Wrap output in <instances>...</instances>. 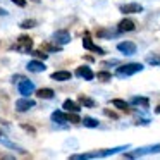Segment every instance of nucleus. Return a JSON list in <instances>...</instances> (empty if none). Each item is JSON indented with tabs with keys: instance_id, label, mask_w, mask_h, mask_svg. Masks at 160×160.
I'll return each mask as SVG.
<instances>
[{
	"instance_id": "8",
	"label": "nucleus",
	"mask_w": 160,
	"mask_h": 160,
	"mask_svg": "<svg viewBox=\"0 0 160 160\" xmlns=\"http://www.w3.org/2000/svg\"><path fill=\"white\" fill-rule=\"evenodd\" d=\"M76 76L83 78V79H86V81H91L95 78V72L88 66H81V67H78V69H76Z\"/></svg>"
},
{
	"instance_id": "14",
	"label": "nucleus",
	"mask_w": 160,
	"mask_h": 160,
	"mask_svg": "<svg viewBox=\"0 0 160 160\" xmlns=\"http://www.w3.org/2000/svg\"><path fill=\"white\" fill-rule=\"evenodd\" d=\"M36 97L45 98V100H50V98L55 97V93H53V90H50V88H40V90L36 91Z\"/></svg>"
},
{
	"instance_id": "7",
	"label": "nucleus",
	"mask_w": 160,
	"mask_h": 160,
	"mask_svg": "<svg viewBox=\"0 0 160 160\" xmlns=\"http://www.w3.org/2000/svg\"><path fill=\"white\" fill-rule=\"evenodd\" d=\"M53 40H55L59 45H66V43H69L71 42V35L66 31V29H60V31H55L53 33V36H52Z\"/></svg>"
},
{
	"instance_id": "21",
	"label": "nucleus",
	"mask_w": 160,
	"mask_h": 160,
	"mask_svg": "<svg viewBox=\"0 0 160 160\" xmlns=\"http://www.w3.org/2000/svg\"><path fill=\"white\" fill-rule=\"evenodd\" d=\"M83 124L86 126V128H98L100 122H98L97 119H93V117H84L83 119Z\"/></svg>"
},
{
	"instance_id": "17",
	"label": "nucleus",
	"mask_w": 160,
	"mask_h": 160,
	"mask_svg": "<svg viewBox=\"0 0 160 160\" xmlns=\"http://www.w3.org/2000/svg\"><path fill=\"white\" fill-rule=\"evenodd\" d=\"M52 121L57 122V124H64V122H67V119H66V114L62 110H55L52 114Z\"/></svg>"
},
{
	"instance_id": "27",
	"label": "nucleus",
	"mask_w": 160,
	"mask_h": 160,
	"mask_svg": "<svg viewBox=\"0 0 160 160\" xmlns=\"http://www.w3.org/2000/svg\"><path fill=\"white\" fill-rule=\"evenodd\" d=\"M103 114L107 115V117H112V119H117V117H119V115L115 114V112H110L108 108H107V110H103Z\"/></svg>"
},
{
	"instance_id": "6",
	"label": "nucleus",
	"mask_w": 160,
	"mask_h": 160,
	"mask_svg": "<svg viewBox=\"0 0 160 160\" xmlns=\"http://www.w3.org/2000/svg\"><path fill=\"white\" fill-rule=\"evenodd\" d=\"M117 28H119V29H117L119 33H128V31H134V29H136V24H134V21H132V19H128V18H126V19H122V21L117 24Z\"/></svg>"
},
{
	"instance_id": "11",
	"label": "nucleus",
	"mask_w": 160,
	"mask_h": 160,
	"mask_svg": "<svg viewBox=\"0 0 160 160\" xmlns=\"http://www.w3.org/2000/svg\"><path fill=\"white\" fill-rule=\"evenodd\" d=\"M143 7L139 4H126L121 7V12L122 14H134V12H141Z\"/></svg>"
},
{
	"instance_id": "12",
	"label": "nucleus",
	"mask_w": 160,
	"mask_h": 160,
	"mask_svg": "<svg viewBox=\"0 0 160 160\" xmlns=\"http://www.w3.org/2000/svg\"><path fill=\"white\" fill-rule=\"evenodd\" d=\"M28 71H31V72H43L45 71V66H43V62H40V60H31V62H28Z\"/></svg>"
},
{
	"instance_id": "19",
	"label": "nucleus",
	"mask_w": 160,
	"mask_h": 160,
	"mask_svg": "<svg viewBox=\"0 0 160 160\" xmlns=\"http://www.w3.org/2000/svg\"><path fill=\"white\" fill-rule=\"evenodd\" d=\"M97 78H98L100 83H108V81L112 79V74L108 72V71H100V72L97 74Z\"/></svg>"
},
{
	"instance_id": "16",
	"label": "nucleus",
	"mask_w": 160,
	"mask_h": 160,
	"mask_svg": "<svg viewBox=\"0 0 160 160\" xmlns=\"http://www.w3.org/2000/svg\"><path fill=\"white\" fill-rule=\"evenodd\" d=\"M62 107H64V110H69V112H79L81 110L79 103H76V102H72V100H66L62 103Z\"/></svg>"
},
{
	"instance_id": "5",
	"label": "nucleus",
	"mask_w": 160,
	"mask_h": 160,
	"mask_svg": "<svg viewBox=\"0 0 160 160\" xmlns=\"http://www.w3.org/2000/svg\"><path fill=\"white\" fill-rule=\"evenodd\" d=\"M18 88H19V93H21L22 97H29V95L35 91V84H33L29 79H22Z\"/></svg>"
},
{
	"instance_id": "18",
	"label": "nucleus",
	"mask_w": 160,
	"mask_h": 160,
	"mask_svg": "<svg viewBox=\"0 0 160 160\" xmlns=\"http://www.w3.org/2000/svg\"><path fill=\"white\" fill-rule=\"evenodd\" d=\"M78 102H79L81 105H84V107H95V105H97V102L95 100H91L90 97H84V95H81V97H78Z\"/></svg>"
},
{
	"instance_id": "20",
	"label": "nucleus",
	"mask_w": 160,
	"mask_h": 160,
	"mask_svg": "<svg viewBox=\"0 0 160 160\" xmlns=\"http://www.w3.org/2000/svg\"><path fill=\"white\" fill-rule=\"evenodd\" d=\"M131 102H132V105H141V107H148L150 105V100L145 97H134Z\"/></svg>"
},
{
	"instance_id": "30",
	"label": "nucleus",
	"mask_w": 160,
	"mask_h": 160,
	"mask_svg": "<svg viewBox=\"0 0 160 160\" xmlns=\"http://www.w3.org/2000/svg\"><path fill=\"white\" fill-rule=\"evenodd\" d=\"M155 112H157V114H160V103H158V105H157V108H155Z\"/></svg>"
},
{
	"instance_id": "25",
	"label": "nucleus",
	"mask_w": 160,
	"mask_h": 160,
	"mask_svg": "<svg viewBox=\"0 0 160 160\" xmlns=\"http://www.w3.org/2000/svg\"><path fill=\"white\" fill-rule=\"evenodd\" d=\"M43 48H45V50H50V52H57V50H60V47L52 45V43H43Z\"/></svg>"
},
{
	"instance_id": "4",
	"label": "nucleus",
	"mask_w": 160,
	"mask_h": 160,
	"mask_svg": "<svg viewBox=\"0 0 160 160\" xmlns=\"http://www.w3.org/2000/svg\"><path fill=\"white\" fill-rule=\"evenodd\" d=\"M33 107H35V100H29V98H26V97L19 98V100L16 102V110L18 112H26Z\"/></svg>"
},
{
	"instance_id": "23",
	"label": "nucleus",
	"mask_w": 160,
	"mask_h": 160,
	"mask_svg": "<svg viewBox=\"0 0 160 160\" xmlns=\"http://www.w3.org/2000/svg\"><path fill=\"white\" fill-rule=\"evenodd\" d=\"M146 62L152 64V66H160V55H148Z\"/></svg>"
},
{
	"instance_id": "28",
	"label": "nucleus",
	"mask_w": 160,
	"mask_h": 160,
	"mask_svg": "<svg viewBox=\"0 0 160 160\" xmlns=\"http://www.w3.org/2000/svg\"><path fill=\"white\" fill-rule=\"evenodd\" d=\"M12 2H14L16 5H19V7H24L26 5V0H12Z\"/></svg>"
},
{
	"instance_id": "13",
	"label": "nucleus",
	"mask_w": 160,
	"mask_h": 160,
	"mask_svg": "<svg viewBox=\"0 0 160 160\" xmlns=\"http://www.w3.org/2000/svg\"><path fill=\"white\" fill-rule=\"evenodd\" d=\"M112 105H114V107H117L119 110L126 112V114H129V112H131L129 103H128V102H124V100H121V98H115V100H112Z\"/></svg>"
},
{
	"instance_id": "29",
	"label": "nucleus",
	"mask_w": 160,
	"mask_h": 160,
	"mask_svg": "<svg viewBox=\"0 0 160 160\" xmlns=\"http://www.w3.org/2000/svg\"><path fill=\"white\" fill-rule=\"evenodd\" d=\"M0 16H7V11H5V9H2V7H0Z\"/></svg>"
},
{
	"instance_id": "24",
	"label": "nucleus",
	"mask_w": 160,
	"mask_h": 160,
	"mask_svg": "<svg viewBox=\"0 0 160 160\" xmlns=\"http://www.w3.org/2000/svg\"><path fill=\"white\" fill-rule=\"evenodd\" d=\"M36 26V21L35 19H28V21L21 22V28H35Z\"/></svg>"
},
{
	"instance_id": "26",
	"label": "nucleus",
	"mask_w": 160,
	"mask_h": 160,
	"mask_svg": "<svg viewBox=\"0 0 160 160\" xmlns=\"http://www.w3.org/2000/svg\"><path fill=\"white\" fill-rule=\"evenodd\" d=\"M33 55H35L36 59H42V60H45L47 57H48L45 52H42V50H35V52H33Z\"/></svg>"
},
{
	"instance_id": "1",
	"label": "nucleus",
	"mask_w": 160,
	"mask_h": 160,
	"mask_svg": "<svg viewBox=\"0 0 160 160\" xmlns=\"http://www.w3.org/2000/svg\"><path fill=\"white\" fill-rule=\"evenodd\" d=\"M143 71V64L141 62H129V64H124V66H119L115 69V76L119 78H129L136 72H141Z\"/></svg>"
},
{
	"instance_id": "10",
	"label": "nucleus",
	"mask_w": 160,
	"mask_h": 160,
	"mask_svg": "<svg viewBox=\"0 0 160 160\" xmlns=\"http://www.w3.org/2000/svg\"><path fill=\"white\" fill-rule=\"evenodd\" d=\"M83 47H84V48H86V50H91V52H97V53H100V55H103V48H100V47H97V45H95V43L93 42H91V40H90V36H84V40H83Z\"/></svg>"
},
{
	"instance_id": "3",
	"label": "nucleus",
	"mask_w": 160,
	"mask_h": 160,
	"mask_svg": "<svg viewBox=\"0 0 160 160\" xmlns=\"http://www.w3.org/2000/svg\"><path fill=\"white\" fill-rule=\"evenodd\" d=\"M117 50L122 52L124 55H134L138 48H136L134 42H121V43H117Z\"/></svg>"
},
{
	"instance_id": "2",
	"label": "nucleus",
	"mask_w": 160,
	"mask_h": 160,
	"mask_svg": "<svg viewBox=\"0 0 160 160\" xmlns=\"http://www.w3.org/2000/svg\"><path fill=\"white\" fill-rule=\"evenodd\" d=\"M31 47H33L31 38H29V36H26V35H21L18 38V45H16L14 48L19 50V52H28V50H31Z\"/></svg>"
},
{
	"instance_id": "22",
	"label": "nucleus",
	"mask_w": 160,
	"mask_h": 160,
	"mask_svg": "<svg viewBox=\"0 0 160 160\" xmlns=\"http://www.w3.org/2000/svg\"><path fill=\"white\" fill-rule=\"evenodd\" d=\"M66 119L69 122H72V124H79L81 122V117L78 115V112H71V114H66Z\"/></svg>"
},
{
	"instance_id": "9",
	"label": "nucleus",
	"mask_w": 160,
	"mask_h": 160,
	"mask_svg": "<svg viewBox=\"0 0 160 160\" xmlns=\"http://www.w3.org/2000/svg\"><path fill=\"white\" fill-rule=\"evenodd\" d=\"M0 143H2V145H5L7 148H11V150H16V152H19V153H26L24 148H21L19 145H16V143L11 141V139H7V136L2 134V132H0Z\"/></svg>"
},
{
	"instance_id": "15",
	"label": "nucleus",
	"mask_w": 160,
	"mask_h": 160,
	"mask_svg": "<svg viewBox=\"0 0 160 160\" xmlns=\"http://www.w3.org/2000/svg\"><path fill=\"white\" fill-rule=\"evenodd\" d=\"M71 76H72V74H71L69 71H57V72L52 74V79H55V81H67V79H71Z\"/></svg>"
}]
</instances>
